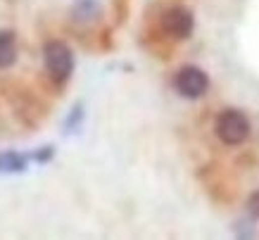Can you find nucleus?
Masks as SVG:
<instances>
[{"label": "nucleus", "instance_id": "nucleus-1", "mask_svg": "<svg viewBox=\"0 0 259 240\" xmlns=\"http://www.w3.org/2000/svg\"><path fill=\"white\" fill-rule=\"evenodd\" d=\"M43 60H46V71L53 78L55 86L67 84V78L74 71V53L62 41H48L43 48Z\"/></svg>", "mask_w": 259, "mask_h": 240}, {"label": "nucleus", "instance_id": "nucleus-2", "mask_svg": "<svg viewBox=\"0 0 259 240\" xmlns=\"http://www.w3.org/2000/svg\"><path fill=\"white\" fill-rule=\"evenodd\" d=\"M217 136L226 145H240L250 136V122L238 109H224L217 116Z\"/></svg>", "mask_w": 259, "mask_h": 240}, {"label": "nucleus", "instance_id": "nucleus-3", "mask_svg": "<svg viewBox=\"0 0 259 240\" xmlns=\"http://www.w3.org/2000/svg\"><path fill=\"white\" fill-rule=\"evenodd\" d=\"M174 88H176V93L183 95V98H188V100H197V98H202L207 93V88H209V76L204 74L200 67H183L179 69V74L174 76Z\"/></svg>", "mask_w": 259, "mask_h": 240}, {"label": "nucleus", "instance_id": "nucleus-4", "mask_svg": "<svg viewBox=\"0 0 259 240\" xmlns=\"http://www.w3.org/2000/svg\"><path fill=\"white\" fill-rule=\"evenodd\" d=\"M193 29H195V17L183 5L169 8L162 17V31L174 41H186L193 33Z\"/></svg>", "mask_w": 259, "mask_h": 240}, {"label": "nucleus", "instance_id": "nucleus-5", "mask_svg": "<svg viewBox=\"0 0 259 240\" xmlns=\"http://www.w3.org/2000/svg\"><path fill=\"white\" fill-rule=\"evenodd\" d=\"M17 55H19L17 36L10 29H0V69L12 67L17 62Z\"/></svg>", "mask_w": 259, "mask_h": 240}, {"label": "nucleus", "instance_id": "nucleus-6", "mask_svg": "<svg viewBox=\"0 0 259 240\" xmlns=\"http://www.w3.org/2000/svg\"><path fill=\"white\" fill-rule=\"evenodd\" d=\"M29 167V155L8 150V152H0V174H22Z\"/></svg>", "mask_w": 259, "mask_h": 240}, {"label": "nucleus", "instance_id": "nucleus-7", "mask_svg": "<svg viewBox=\"0 0 259 240\" xmlns=\"http://www.w3.org/2000/svg\"><path fill=\"white\" fill-rule=\"evenodd\" d=\"M100 15L98 0H74V19L76 22H93Z\"/></svg>", "mask_w": 259, "mask_h": 240}, {"label": "nucleus", "instance_id": "nucleus-8", "mask_svg": "<svg viewBox=\"0 0 259 240\" xmlns=\"http://www.w3.org/2000/svg\"><path fill=\"white\" fill-rule=\"evenodd\" d=\"M247 212H250L254 219H259V190H254V193L247 197Z\"/></svg>", "mask_w": 259, "mask_h": 240}, {"label": "nucleus", "instance_id": "nucleus-9", "mask_svg": "<svg viewBox=\"0 0 259 240\" xmlns=\"http://www.w3.org/2000/svg\"><path fill=\"white\" fill-rule=\"evenodd\" d=\"M76 119H81V105H76V107L71 109L69 119H67V131H71V129L76 126Z\"/></svg>", "mask_w": 259, "mask_h": 240}, {"label": "nucleus", "instance_id": "nucleus-10", "mask_svg": "<svg viewBox=\"0 0 259 240\" xmlns=\"http://www.w3.org/2000/svg\"><path fill=\"white\" fill-rule=\"evenodd\" d=\"M33 159H38V162H48L50 157H53V147H46V150H38V152H33Z\"/></svg>", "mask_w": 259, "mask_h": 240}]
</instances>
